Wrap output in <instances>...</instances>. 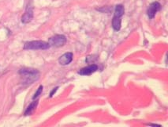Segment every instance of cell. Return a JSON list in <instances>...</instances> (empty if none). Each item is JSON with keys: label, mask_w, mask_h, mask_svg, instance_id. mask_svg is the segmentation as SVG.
Segmentation results:
<instances>
[{"label": "cell", "mask_w": 168, "mask_h": 127, "mask_svg": "<svg viewBox=\"0 0 168 127\" xmlns=\"http://www.w3.org/2000/svg\"><path fill=\"white\" fill-rule=\"evenodd\" d=\"M37 105H38V100L36 101H33V103H31V104H29V106L27 107L26 110L25 111V115L27 116V115H30V114L33 113V111L35 110V109L37 107Z\"/></svg>", "instance_id": "cell-9"}, {"label": "cell", "mask_w": 168, "mask_h": 127, "mask_svg": "<svg viewBox=\"0 0 168 127\" xmlns=\"http://www.w3.org/2000/svg\"><path fill=\"white\" fill-rule=\"evenodd\" d=\"M66 41L67 40H66V36L62 35V34H57V35L50 37L48 40V44L50 46L58 48V47H62L65 45Z\"/></svg>", "instance_id": "cell-3"}, {"label": "cell", "mask_w": 168, "mask_h": 127, "mask_svg": "<svg viewBox=\"0 0 168 127\" xmlns=\"http://www.w3.org/2000/svg\"><path fill=\"white\" fill-rule=\"evenodd\" d=\"M58 89H59V87H55V88H53L52 91H51V93H50L49 97L50 98L52 97L53 95H54L55 94V92L57 91V90H58Z\"/></svg>", "instance_id": "cell-11"}, {"label": "cell", "mask_w": 168, "mask_h": 127, "mask_svg": "<svg viewBox=\"0 0 168 127\" xmlns=\"http://www.w3.org/2000/svg\"><path fill=\"white\" fill-rule=\"evenodd\" d=\"M73 57V54L71 52H68L66 53L59 58V63L61 65H68L72 62Z\"/></svg>", "instance_id": "cell-7"}, {"label": "cell", "mask_w": 168, "mask_h": 127, "mask_svg": "<svg viewBox=\"0 0 168 127\" xmlns=\"http://www.w3.org/2000/svg\"><path fill=\"white\" fill-rule=\"evenodd\" d=\"M147 126H161L160 125H157V124H151V123H148L146 124Z\"/></svg>", "instance_id": "cell-12"}, {"label": "cell", "mask_w": 168, "mask_h": 127, "mask_svg": "<svg viewBox=\"0 0 168 127\" xmlns=\"http://www.w3.org/2000/svg\"><path fill=\"white\" fill-rule=\"evenodd\" d=\"M33 7L32 6H30L29 4L27 6L25 12L22 15L21 17V22L22 23L27 24L30 22L31 21L33 20Z\"/></svg>", "instance_id": "cell-5"}, {"label": "cell", "mask_w": 168, "mask_h": 127, "mask_svg": "<svg viewBox=\"0 0 168 127\" xmlns=\"http://www.w3.org/2000/svg\"><path fill=\"white\" fill-rule=\"evenodd\" d=\"M48 42L43 41H27L24 45V49L26 50H45L49 49Z\"/></svg>", "instance_id": "cell-2"}, {"label": "cell", "mask_w": 168, "mask_h": 127, "mask_svg": "<svg viewBox=\"0 0 168 127\" xmlns=\"http://www.w3.org/2000/svg\"><path fill=\"white\" fill-rule=\"evenodd\" d=\"M43 86H42V85H40V87H39V88H38L37 91H36V93L34 94V95H33V100H35L36 98H38L39 96H40V94L42 93V91H43Z\"/></svg>", "instance_id": "cell-10"}, {"label": "cell", "mask_w": 168, "mask_h": 127, "mask_svg": "<svg viewBox=\"0 0 168 127\" xmlns=\"http://www.w3.org/2000/svg\"><path fill=\"white\" fill-rule=\"evenodd\" d=\"M125 13V8L124 6L122 4H119L115 7V14H114V18H117V19H121L122 17L124 15Z\"/></svg>", "instance_id": "cell-8"}, {"label": "cell", "mask_w": 168, "mask_h": 127, "mask_svg": "<svg viewBox=\"0 0 168 127\" xmlns=\"http://www.w3.org/2000/svg\"><path fill=\"white\" fill-rule=\"evenodd\" d=\"M97 70H98V66L96 64H91L87 67L81 68V70L78 71L77 73L81 76H90Z\"/></svg>", "instance_id": "cell-6"}, {"label": "cell", "mask_w": 168, "mask_h": 127, "mask_svg": "<svg viewBox=\"0 0 168 127\" xmlns=\"http://www.w3.org/2000/svg\"><path fill=\"white\" fill-rule=\"evenodd\" d=\"M160 9H161V4L159 2H153L152 3L149 5L148 10H147V14H148V18L150 19L154 18L155 14L157 13Z\"/></svg>", "instance_id": "cell-4"}, {"label": "cell", "mask_w": 168, "mask_h": 127, "mask_svg": "<svg viewBox=\"0 0 168 127\" xmlns=\"http://www.w3.org/2000/svg\"><path fill=\"white\" fill-rule=\"evenodd\" d=\"M20 76L24 79V83L27 84H33V82L37 80L40 77V72L39 71L34 69V68H23L19 70Z\"/></svg>", "instance_id": "cell-1"}]
</instances>
